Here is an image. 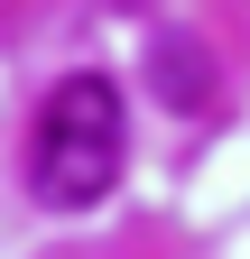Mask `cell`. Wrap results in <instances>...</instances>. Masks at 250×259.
Segmentation results:
<instances>
[{
    "label": "cell",
    "instance_id": "obj_1",
    "mask_svg": "<svg viewBox=\"0 0 250 259\" xmlns=\"http://www.w3.org/2000/svg\"><path fill=\"white\" fill-rule=\"evenodd\" d=\"M120 83L111 74H65L37 111V148H28V185L56 213H84L120 185Z\"/></svg>",
    "mask_w": 250,
    "mask_h": 259
},
{
    "label": "cell",
    "instance_id": "obj_2",
    "mask_svg": "<svg viewBox=\"0 0 250 259\" xmlns=\"http://www.w3.org/2000/svg\"><path fill=\"white\" fill-rule=\"evenodd\" d=\"M158 74H167V102H176V111H204V102H213V56H204V47L158 37Z\"/></svg>",
    "mask_w": 250,
    "mask_h": 259
}]
</instances>
